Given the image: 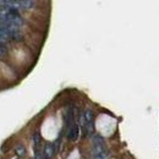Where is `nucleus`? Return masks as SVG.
I'll list each match as a JSON object with an SVG mask.
<instances>
[{
  "label": "nucleus",
  "mask_w": 159,
  "mask_h": 159,
  "mask_svg": "<svg viewBox=\"0 0 159 159\" xmlns=\"http://www.w3.org/2000/svg\"><path fill=\"white\" fill-rule=\"evenodd\" d=\"M92 158L93 159H108L109 151L105 146L103 137L98 135L93 136V147H92Z\"/></svg>",
  "instance_id": "nucleus-1"
},
{
  "label": "nucleus",
  "mask_w": 159,
  "mask_h": 159,
  "mask_svg": "<svg viewBox=\"0 0 159 159\" xmlns=\"http://www.w3.org/2000/svg\"><path fill=\"white\" fill-rule=\"evenodd\" d=\"M80 124H81V127H82V131H83L84 136L92 135L93 131H94V115H93V111L84 110L81 114Z\"/></svg>",
  "instance_id": "nucleus-2"
},
{
  "label": "nucleus",
  "mask_w": 159,
  "mask_h": 159,
  "mask_svg": "<svg viewBox=\"0 0 159 159\" xmlns=\"http://www.w3.org/2000/svg\"><path fill=\"white\" fill-rule=\"evenodd\" d=\"M79 136H80V126L79 124L74 120L72 122H70L67 125V139L74 142V141H76V139H79Z\"/></svg>",
  "instance_id": "nucleus-3"
},
{
  "label": "nucleus",
  "mask_w": 159,
  "mask_h": 159,
  "mask_svg": "<svg viewBox=\"0 0 159 159\" xmlns=\"http://www.w3.org/2000/svg\"><path fill=\"white\" fill-rule=\"evenodd\" d=\"M15 152H16V154H17L20 158L26 156V148H25L23 144H17V146L15 147Z\"/></svg>",
  "instance_id": "nucleus-4"
}]
</instances>
